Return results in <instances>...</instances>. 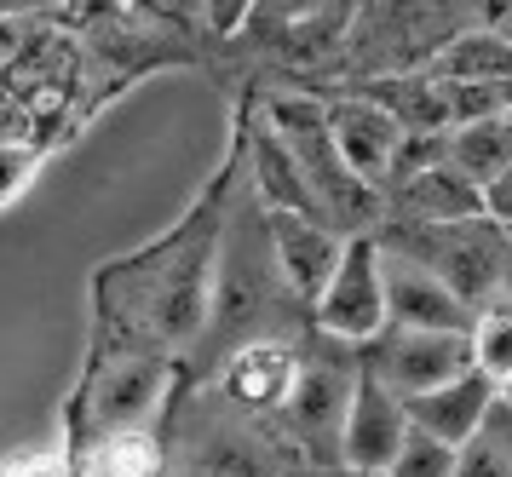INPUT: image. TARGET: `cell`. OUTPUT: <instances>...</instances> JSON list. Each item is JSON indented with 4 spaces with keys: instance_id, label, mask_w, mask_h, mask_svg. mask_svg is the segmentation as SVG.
Here are the masks:
<instances>
[{
    "instance_id": "cell-10",
    "label": "cell",
    "mask_w": 512,
    "mask_h": 477,
    "mask_svg": "<svg viewBox=\"0 0 512 477\" xmlns=\"http://www.w3.org/2000/svg\"><path fill=\"white\" fill-rule=\"evenodd\" d=\"M380 288H386V322L392 328H415V334H472V322H478V311H466L420 259L386 248V242H380Z\"/></svg>"
},
{
    "instance_id": "cell-4",
    "label": "cell",
    "mask_w": 512,
    "mask_h": 477,
    "mask_svg": "<svg viewBox=\"0 0 512 477\" xmlns=\"http://www.w3.org/2000/svg\"><path fill=\"white\" fill-rule=\"evenodd\" d=\"M484 18L472 6H363L346 35V69L357 81L426 75L461 29Z\"/></svg>"
},
{
    "instance_id": "cell-22",
    "label": "cell",
    "mask_w": 512,
    "mask_h": 477,
    "mask_svg": "<svg viewBox=\"0 0 512 477\" xmlns=\"http://www.w3.org/2000/svg\"><path fill=\"white\" fill-rule=\"evenodd\" d=\"M35 167H41V150H29V144H0V207H12L24 196L29 179H35Z\"/></svg>"
},
{
    "instance_id": "cell-26",
    "label": "cell",
    "mask_w": 512,
    "mask_h": 477,
    "mask_svg": "<svg viewBox=\"0 0 512 477\" xmlns=\"http://www.w3.org/2000/svg\"><path fill=\"white\" fill-rule=\"evenodd\" d=\"M340 477H363V472H340Z\"/></svg>"
},
{
    "instance_id": "cell-3",
    "label": "cell",
    "mask_w": 512,
    "mask_h": 477,
    "mask_svg": "<svg viewBox=\"0 0 512 477\" xmlns=\"http://www.w3.org/2000/svg\"><path fill=\"white\" fill-rule=\"evenodd\" d=\"M167 386H173V357H139V351L87 357L81 386H75L70 403H64L75 455L93 449V443H104V437L150 432L156 409L167 403Z\"/></svg>"
},
{
    "instance_id": "cell-8",
    "label": "cell",
    "mask_w": 512,
    "mask_h": 477,
    "mask_svg": "<svg viewBox=\"0 0 512 477\" xmlns=\"http://www.w3.org/2000/svg\"><path fill=\"white\" fill-rule=\"evenodd\" d=\"M328 133H334V150H340V161H346V173L363 190H392L397 179V161H403V127H397L392 115L380 110L374 98H363V92H346V98H334L328 104Z\"/></svg>"
},
{
    "instance_id": "cell-1",
    "label": "cell",
    "mask_w": 512,
    "mask_h": 477,
    "mask_svg": "<svg viewBox=\"0 0 512 477\" xmlns=\"http://www.w3.org/2000/svg\"><path fill=\"white\" fill-rule=\"evenodd\" d=\"M242 161V138L231 167L208 184V196L190 207L162 242H144L127 259H104L93 276V351L87 357H173L185 351L213 317L219 294V236L231 213V179Z\"/></svg>"
},
{
    "instance_id": "cell-13",
    "label": "cell",
    "mask_w": 512,
    "mask_h": 477,
    "mask_svg": "<svg viewBox=\"0 0 512 477\" xmlns=\"http://www.w3.org/2000/svg\"><path fill=\"white\" fill-rule=\"evenodd\" d=\"M392 207L403 213V225H461V219H484L478 184H466L443 156L409 167L392 184Z\"/></svg>"
},
{
    "instance_id": "cell-25",
    "label": "cell",
    "mask_w": 512,
    "mask_h": 477,
    "mask_svg": "<svg viewBox=\"0 0 512 477\" xmlns=\"http://www.w3.org/2000/svg\"><path fill=\"white\" fill-rule=\"evenodd\" d=\"M501 403H512V380H507V386H501Z\"/></svg>"
},
{
    "instance_id": "cell-5",
    "label": "cell",
    "mask_w": 512,
    "mask_h": 477,
    "mask_svg": "<svg viewBox=\"0 0 512 477\" xmlns=\"http://www.w3.org/2000/svg\"><path fill=\"white\" fill-rule=\"evenodd\" d=\"M386 248L420 259L449 294L461 299L466 311L495 305V288H501V276H507V265H512L507 236L489 225V219H461V225H403L397 236H386Z\"/></svg>"
},
{
    "instance_id": "cell-14",
    "label": "cell",
    "mask_w": 512,
    "mask_h": 477,
    "mask_svg": "<svg viewBox=\"0 0 512 477\" xmlns=\"http://www.w3.org/2000/svg\"><path fill=\"white\" fill-rule=\"evenodd\" d=\"M294 380H300V351H288L282 340L236 345L225 357V368H219V391L236 409H282Z\"/></svg>"
},
{
    "instance_id": "cell-6",
    "label": "cell",
    "mask_w": 512,
    "mask_h": 477,
    "mask_svg": "<svg viewBox=\"0 0 512 477\" xmlns=\"http://www.w3.org/2000/svg\"><path fill=\"white\" fill-rule=\"evenodd\" d=\"M311 317L328 340L340 345H369L380 340L386 322V288H380V242L374 236H351L340 265L328 276V288L311 299Z\"/></svg>"
},
{
    "instance_id": "cell-11",
    "label": "cell",
    "mask_w": 512,
    "mask_h": 477,
    "mask_svg": "<svg viewBox=\"0 0 512 477\" xmlns=\"http://www.w3.org/2000/svg\"><path fill=\"white\" fill-rule=\"evenodd\" d=\"M403 437H409V414H403V397L369 380L363 363H357V386H351V409L346 426H340V472H363V477H386L392 460L403 455Z\"/></svg>"
},
{
    "instance_id": "cell-24",
    "label": "cell",
    "mask_w": 512,
    "mask_h": 477,
    "mask_svg": "<svg viewBox=\"0 0 512 477\" xmlns=\"http://www.w3.org/2000/svg\"><path fill=\"white\" fill-rule=\"evenodd\" d=\"M12 477H75V466H64V460H29Z\"/></svg>"
},
{
    "instance_id": "cell-9",
    "label": "cell",
    "mask_w": 512,
    "mask_h": 477,
    "mask_svg": "<svg viewBox=\"0 0 512 477\" xmlns=\"http://www.w3.org/2000/svg\"><path fill=\"white\" fill-rule=\"evenodd\" d=\"M351 386H357V363H334V357H305L300 363V380L282 403V420H288L294 443H305L317 460H340Z\"/></svg>"
},
{
    "instance_id": "cell-15",
    "label": "cell",
    "mask_w": 512,
    "mask_h": 477,
    "mask_svg": "<svg viewBox=\"0 0 512 477\" xmlns=\"http://www.w3.org/2000/svg\"><path fill=\"white\" fill-rule=\"evenodd\" d=\"M495 397H501V391L489 386L484 374H472V368H466L461 380L426 391V397H409L403 414H409V426H415V432L438 437V443H449V449H461V443H472V437L484 432V414L495 409Z\"/></svg>"
},
{
    "instance_id": "cell-18",
    "label": "cell",
    "mask_w": 512,
    "mask_h": 477,
    "mask_svg": "<svg viewBox=\"0 0 512 477\" xmlns=\"http://www.w3.org/2000/svg\"><path fill=\"white\" fill-rule=\"evenodd\" d=\"M443 161H449L466 184H478V190H484L489 179H501L512 167V110L455 127V133L443 138Z\"/></svg>"
},
{
    "instance_id": "cell-7",
    "label": "cell",
    "mask_w": 512,
    "mask_h": 477,
    "mask_svg": "<svg viewBox=\"0 0 512 477\" xmlns=\"http://www.w3.org/2000/svg\"><path fill=\"white\" fill-rule=\"evenodd\" d=\"M472 368L466 334H415V328H386L380 340L363 345V374L380 380L392 397H426V391L461 380Z\"/></svg>"
},
{
    "instance_id": "cell-16",
    "label": "cell",
    "mask_w": 512,
    "mask_h": 477,
    "mask_svg": "<svg viewBox=\"0 0 512 477\" xmlns=\"http://www.w3.org/2000/svg\"><path fill=\"white\" fill-rule=\"evenodd\" d=\"M242 156L254 161V196L265 202V213H294V219H317V225H328L323 207H317V196L305 190L300 167L288 161V150L271 138L265 121H259V127H242Z\"/></svg>"
},
{
    "instance_id": "cell-2",
    "label": "cell",
    "mask_w": 512,
    "mask_h": 477,
    "mask_svg": "<svg viewBox=\"0 0 512 477\" xmlns=\"http://www.w3.org/2000/svg\"><path fill=\"white\" fill-rule=\"evenodd\" d=\"M265 127H271V138L288 150V161L300 167L305 190L317 196L328 225L340 230L346 242L351 236H374L369 225H374L380 196L363 190V184L346 173V161L334 150V133H328L323 98H311V92H271V98H265Z\"/></svg>"
},
{
    "instance_id": "cell-23",
    "label": "cell",
    "mask_w": 512,
    "mask_h": 477,
    "mask_svg": "<svg viewBox=\"0 0 512 477\" xmlns=\"http://www.w3.org/2000/svg\"><path fill=\"white\" fill-rule=\"evenodd\" d=\"M478 202H484V219L495 230H512V167L501 173V179H489L484 190H478Z\"/></svg>"
},
{
    "instance_id": "cell-12",
    "label": "cell",
    "mask_w": 512,
    "mask_h": 477,
    "mask_svg": "<svg viewBox=\"0 0 512 477\" xmlns=\"http://www.w3.org/2000/svg\"><path fill=\"white\" fill-rule=\"evenodd\" d=\"M265 230H271V265H277L282 288L300 305H311L328 288L334 265H340L346 236L317 225V219H294V213H265Z\"/></svg>"
},
{
    "instance_id": "cell-20",
    "label": "cell",
    "mask_w": 512,
    "mask_h": 477,
    "mask_svg": "<svg viewBox=\"0 0 512 477\" xmlns=\"http://www.w3.org/2000/svg\"><path fill=\"white\" fill-rule=\"evenodd\" d=\"M386 477H455V449L409 426V437H403V455L392 460V472H386Z\"/></svg>"
},
{
    "instance_id": "cell-19",
    "label": "cell",
    "mask_w": 512,
    "mask_h": 477,
    "mask_svg": "<svg viewBox=\"0 0 512 477\" xmlns=\"http://www.w3.org/2000/svg\"><path fill=\"white\" fill-rule=\"evenodd\" d=\"M472 374H484L489 386L501 391L512 380V305H484L478 322H472Z\"/></svg>"
},
{
    "instance_id": "cell-17",
    "label": "cell",
    "mask_w": 512,
    "mask_h": 477,
    "mask_svg": "<svg viewBox=\"0 0 512 477\" xmlns=\"http://www.w3.org/2000/svg\"><path fill=\"white\" fill-rule=\"evenodd\" d=\"M438 81H461V87H501L512 92V41H501L484 18L461 29L455 41L438 52V64L426 69Z\"/></svg>"
},
{
    "instance_id": "cell-21",
    "label": "cell",
    "mask_w": 512,
    "mask_h": 477,
    "mask_svg": "<svg viewBox=\"0 0 512 477\" xmlns=\"http://www.w3.org/2000/svg\"><path fill=\"white\" fill-rule=\"evenodd\" d=\"M455 477H512V455L501 443H489L484 432L455 449Z\"/></svg>"
}]
</instances>
